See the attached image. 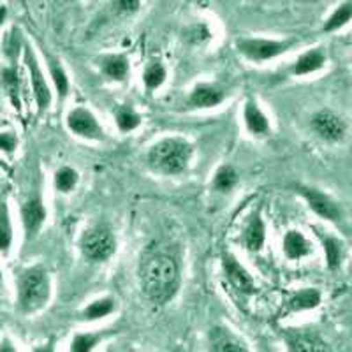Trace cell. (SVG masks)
Segmentation results:
<instances>
[{
  "label": "cell",
  "instance_id": "cell-1",
  "mask_svg": "<svg viewBox=\"0 0 352 352\" xmlns=\"http://www.w3.org/2000/svg\"><path fill=\"white\" fill-rule=\"evenodd\" d=\"M144 294L153 303H166L175 296L178 287V266L166 254H152L143 261L140 270Z\"/></svg>",
  "mask_w": 352,
  "mask_h": 352
},
{
  "label": "cell",
  "instance_id": "cell-2",
  "mask_svg": "<svg viewBox=\"0 0 352 352\" xmlns=\"http://www.w3.org/2000/svg\"><path fill=\"white\" fill-rule=\"evenodd\" d=\"M190 146L182 140H162L153 144L148 153L150 166L164 175H180L187 169L190 160Z\"/></svg>",
  "mask_w": 352,
  "mask_h": 352
},
{
  "label": "cell",
  "instance_id": "cell-3",
  "mask_svg": "<svg viewBox=\"0 0 352 352\" xmlns=\"http://www.w3.org/2000/svg\"><path fill=\"white\" fill-rule=\"evenodd\" d=\"M50 300V276L43 268L25 272L18 285V303L25 314L37 312Z\"/></svg>",
  "mask_w": 352,
  "mask_h": 352
},
{
  "label": "cell",
  "instance_id": "cell-4",
  "mask_svg": "<svg viewBox=\"0 0 352 352\" xmlns=\"http://www.w3.org/2000/svg\"><path fill=\"white\" fill-rule=\"evenodd\" d=\"M116 240L113 232L104 228H96L85 232L81 240V250L92 261H106L115 254Z\"/></svg>",
  "mask_w": 352,
  "mask_h": 352
},
{
  "label": "cell",
  "instance_id": "cell-5",
  "mask_svg": "<svg viewBox=\"0 0 352 352\" xmlns=\"http://www.w3.org/2000/svg\"><path fill=\"white\" fill-rule=\"evenodd\" d=\"M284 338L291 352H329L326 342L314 329H285Z\"/></svg>",
  "mask_w": 352,
  "mask_h": 352
},
{
  "label": "cell",
  "instance_id": "cell-6",
  "mask_svg": "<svg viewBox=\"0 0 352 352\" xmlns=\"http://www.w3.org/2000/svg\"><path fill=\"white\" fill-rule=\"evenodd\" d=\"M312 127L322 140L338 143L345 138V122L336 113L322 109L312 116Z\"/></svg>",
  "mask_w": 352,
  "mask_h": 352
},
{
  "label": "cell",
  "instance_id": "cell-7",
  "mask_svg": "<svg viewBox=\"0 0 352 352\" xmlns=\"http://www.w3.org/2000/svg\"><path fill=\"white\" fill-rule=\"evenodd\" d=\"M289 44L291 43H282V41L243 39L238 43V48L250 60H268V58L284 53Z\"/></svg>",
  "mask_w": 352,
  "mask_h": 352
},
{
  "label": "cell",
  "instance_id": "cell-8",
  "mask_svg": "<svg viewBox=\"0 0 352 352\" xmlns=\"http://www.w3.org/2000/svg\"><path fill=\"white\" fill-rule=\"evenodd\" d=\"M25 62H27L28 74H30V81H32L37 108H39V111H44L50 106V102H52V92H50L48 83L44 80L43 71H41L39 64H37L36 56L30 52V48H27V52H25Z\"/></svg>",
  "mask_w": 352,
  "mask_h": 352
},
{
  "label": "cell",
  "instance_id": "cell-9",
  "mask_svg": "<svg viewBox=\"0 0 352 352\" xmlns=\"http://www.w3.org/2000/svg\"><path fill=\"white\" fill-rule=\"evenodd\" d=\"M301 196L307 199L308 206L314 210L319 217L326 220H331V222H336V220L342 219V210L340 206L335 203L329 196L319 192L317 188H301Z\"/></svg>",
  "mask_w": 352,
  "mask_h": 352
},
{
  "label": "cell",
  "instance_id": "cell-10",
  "mask_svg": "<svg viewBox=\"0 0 352 352\" xmlns=\"http://www.w3.org/2000/svg\"><path fill=\"white\" fill-rule=\"evenodd\" d=\"M67 125L78 136L90 138V140H102V129L97 124L96 116L85 108L72 109L67 116Z\"/></svg>",
  "mask_w": 352,
  "mask_h": 352
},
{
  "label": "cell",
  "instance_id": "cell-11",
  "mask_svg": "<svg viewBox=\"0 0 352 352\" xmlns=\"http://www.w3.org/2000/svg\"><path fill=\"white\" fill-rule=\"evenodd\" d=\"M222 264H224V272L226 275H228L229 282H231L238 291L243 292V294H252V292L256 291V284H254L250 273H248L231 254H226L224 263Z\"/></svg>",
  "mask_w": 352,
  "mask_h": 352
},
{
  "label": "cell",
  "instance_id": "cell-12",
  "mask_svg": "<svg viewBox=\"0 0 352 352\" xmlns=\"http://www.w3.org/2000/svg\"><path fill=\"white\" fill-rule=\"evenodd\" d=\"M210 352H250L231 329L215 328L210 333Z\"/></svg>",
  "mask_w": 352,
  "mask_h": 352
},
{
  "label": "cell",
  "instance_id": "cell-13",
  "mask_svg": "<svg viewBox=\"0 0 352 352\" xmlns=\"http://www.w3.org/2000/svg\"><path fill=\"white\" fill-rule=\"evenodd\" d=\"M21 219H23V226L27 234H36L39 228L43 226L44 219H46V210L39 197L27 201L21 208Z\"/></svg>",
  "mask_w": 352,
  "mask_h": 352
},
{
  "label": "cell",
  "instance_id": "cell-14",
  "mask_svg": "<svg viewBox=\"0 0 352 352\" xmlns=\"http://www.w3.org/2000/svg\"><path fill=\"white\" fill-rule=\"evenodd\" d=\"M243 116H245V124H247V129L252 132V134L263 136V134H268L270 132L268 116L261 111L259 106H257L254 100H248L247 102Z\"/></svg>",
  "mask_w": 352,
  "mask_h": 352
},
{
  "label": "cell",
  "instance_id": "cell-15",
  "mask_svg": "<svg viewBox=\"0 0 352 352\" xmlns=\"http://www.w3.org/2000/svg\"><path fill=\"white\" fill-rule=\"evenodd\" d=\"M222 99H224L222 92L212 85H199L190 94V104L196 108H213V106L220 104Z\"/></svg>",
  "mask_w": 352,
  "mask_h": 352
},
{
  "label": "cell",
  "instance_id": "cell-16",
  "mask_svg": "<svg viewBox=\"0 0 352 352\" xmlns=\"http://www.w3.org/2000/svg\"><path fill=\"white\" fill-rule=\"evenodd\" d=\"M284 252L289 259H300L310 254V245L300 231H289L284 238Z\"/></svg>",
  "mask_w": 352,
  "mask_h": 352
},
{
  "label": "cell",
  "instance_id": "cell-17",
  "mask_svg": "<svg viewBox=\"0 0 352 352\" xmlns=\"http://www.w3.org/2000/svg\"><path fill=\"white\" fill-rule=\"evenodd\" d=\"M326 62V56L324 53L319 52V50H312V52H307L300 56L292 67V72L294 74H310V72H316L319 71Z\"/></svg>",
  "mask_w": 352,
  "mask_h": 352
},
{
  "label": "cell",
  "instance_id": "cell-18",
  "mask_svg": "<svg viewBox=\"0 0 352 352\" xmlns=\"http://www.w3.org/2000/svg\"><path fill=\"white\" fill-rule=\"evenodd\" d=\"M320 303V294L316 289H303L296 292L294 296L289 300L287 312H300V310H308V308H316Z\"/></svg>",
  "mask_w": 352,
  "mask_h": 352
},
{
  "label": "cell",
  "instance_id": "cell-19",
  "mask_svg": "<svg viewBox=\"0 0 352 352\" xmlns=\"http://www.w3.org/2000/svg\"><path fill=\"white\" fill-rule=\"evenodd\" d=\"M12 243V226L6 197H0V252L8 254Z\"/></svg>",
  "mask_w": 352,
  "mask_h": 352
},
{
  "label": "cell",
  "instance_id": "cell-20",
  "mask_svg": "<svg viewBox=\"0 0 352 352\" xmlns=\"http://www.w3.org/2000/svg\"><path fill=\"white\" fill-rule=\"evenodd\" d=\"M245 245H247L252 252L261 250L264 245V224L259 217H252L250 224L245 229Z\"/></svg>",
  "mask_w": 352,
  "mask_h": 352
},
{
  "label": "cell",
  "instance_id": "cell-21",
  "mask_svg": "<svg viewBox=\"0 0 352 352\" xmlns=\"http://www.w3.org/2000/svg\"><path fill=\"white\" fill-rule=\"evenodd\" d=\"M113 310H115V301L111 298H100V300H96L94 303H90L85 308L83 317L87 320H97L109 316Z\"/></svg>",
  "mask_w": 352,
  "mask_h": 352
},
{
  "label": "cell",
  "instance_id": "cell-22",
  "mask_svg": "<svg viewBox=\"0 0 352 352\" xmlns=\"http://www.w3.org/2000/svg\"><path fill=\"white\" fill-rule=\"evenodd\" d=\"M102 340L99 333H80L72 338L71 352H92Z\"/></svg>",
  "mask_w": 352,
  "mask_h": 352
},
{
  "label": "cell",
  "instance_id": "cell-23",
  "mask_svg": "<svg viewBox=\"0 0 352 352\" xmlns=\"http://www.w3.org/2000/svg\"><path fill=\"white\" fill-rule=\"evenodd\" d=\"M320 240H322V245H324L326 250V257H328V264L331 268H336L338 264H340L342 259V245L340 241L336 240V238L328 236V234H320Z\"/></svg>",
  "mask_w": 352,
  "mask_h": 352
},
{
  "label": "cell",
  "instance_id": "cell-24",
  "mask_svg": "<svg viewBox=\"0 0 352 352\" xmlns=\"http://www.w3.org/2000/svg\"><path fill=\"white\" fill-rule=\"evenodd\" d=\"M127 71H129V65L124 56H111V58H108L104 64L106 74L116 81L124 80V78L127 76Z\"/></svg>",
  "mask_w": 352,
  "mask_h": 352
},
{
  "label": "cell",
  "instance_id": "cell-25",
  "mask_svg": "<svg viewBox=\"0 0 352 352\" xmlns=\"http://www.w3.org/2000/svg\"><path fill=\"white\" fill-rule=\"evenodd\" d=\"M78 184V173L71 168H62L60 171L55 175V187L60 190V192L67 194L71 192L72 188L76 187Z\"/></svg>",
  "mask_w": 352,
  "mask_h": 352
},
{
  "label": "cell",
  "instance_id": "cell-26",
  "mask_svg": "<svg viewBox=\"0 0 352 352\" xmlns=\"http://www.w3.org/2000/svg\"><path fill=\"white\" fill-rule=\"evenodd\" d=\"M166 80V69L160 64H150L143 74V81L148 90H155Z\"/></svg>",
  "mask_w": 352,
  "mask_h": 352
},
{
  "label": "cell",
  "instance_id": "cell-27",
  "mask_svg": "<svg viewBox=\"0 0 352 352\" xmlns=\"http://www.w3.org/2000/svg\"><path fill=\"white\" fill-rule=\"evenodd\" d=\"M140 122H141L140 115H138V113L134 111L132 108H129V106H124L120 111L116 113V124H118L120 131H124V132H129V131H132V129H136L138 125H140Z\"/></svg>",
  "mask_w": 352,
  "mask_h": 352
},
{
  "label": "cell",
  "instance_id": "cell-28",
  "mask_svg": "<svg viewBox=\"0 0 352 352\" xmlns=\"http://www.w3.org/2000/svg\"><path fill=\"white\" fill-rule=\"evenodd\" d=\"M351 16H352V6L344 4L342 8L336 9L331 16H329V20L326 21L324 25V30H328V32L329 30H338V28L344 27V25L351 20Z\"/></svg>",
  "mask_w": 352,
  "mask_h": 352
},
{
  "label": "cell",
  "instance_id": "cell-29",
  "mask_svg": "<svg viewBox=\"0 0 352 352\" xmlns=\"http://www.w3.org/2000/svg\"><path fill=\"white\" fill-rule=\"evenodd\" d=\"M236 184V171L231 166H222L215 175V187L219 190H229Z\"/></svg>",
  "mask_w": 352,
  "mask_h": 352
},
{
  "label": "cell",
  "instance_id": "cell-30",
  "mask_svg": "<svg viewBox=\"0 0 352 352\" xmlns=\"http://www.w3.org/2000/svg\"><path fill=\"white\" fill-rule=\"evenodd\" d=\"M50 69H52V78H53V83H55V87H56V92L60 94V97H64L65 94L69 92L67 74H65L64 69L56 64V62H52Z\"/></svg>",
  "mask_w": 352,
  "mask_h": 352
},
{
  "label": "cell",
  "instance_id": "cell-31",
  "mask_svg": "<svg viewBox=\"0 0 352 352\" xmlns=\"http://www.w3.org/2000/svg\"><path fill=\"white\" fill-rule=\"evenodd\" d=\"M4 83H6V87H8L9 94L12 96V102H16V106H18V100H16L18 80H16V72H14V69H8V71H4Z\"/></svg>",
  "mask_w": 352,
  "mask_h": 352
},
{
  "label": "cell",
  "instance_id": "cell-32",
  "mask_svg": "<svg viewBox=\"0 0 352 352\" xmlns=\"http://www.w3.org/2000/svg\"><path fill=\"white\" fill-rule=\"evenodd\" d=\"M14 148H16V136L11 134V132H2L0 134V150L12 152Z\"/></svg>",
  "mask_w": 352,
  "mask_h": 352
},
{
  "label": "cell",
  "instance_id": "cell-33",
  "mask_svg": "<svg viewBox=\"0 0 352 352\" xmlns=\"http://www.w3.org/2000/svg\"><path fill=\"white\" fill-rule=\"evenodd\" d=\"M0 352H18V351L9 338H4V340L0 342Z\"/></svg>",
  "mask_w": 352,
  "mask_h": 352
},
{
  "label": "cell",
  "instance_id": "cell-34",
  "mask_svg": "<svg viewBox=\"0 0 352 352\" xmlns=\"http://www.w3.org/2000/svg\"><path fill=\"white\" fill-rule=\"evenodd\" d=\"M34 352H55V349H53L52 344H48V345H41V347L34 349Z\"/></svg>",
  "mask_w": 352,
  "mask_h": 352
},
{
  "label": "cell",
  "instance_id": "cell-35",
  "mask_svg": "<svg viewBox=\"0 0 352 352\" xmlns=\"http://www.w3.org/2000/svg\"><path fill=\"white\" fill-rule=\"evenodd\" d=\"M0 282H2V273H0Z\"/></svg>",
  "mask_w": 352,
  "mask_h": 352
}]
</instances>
